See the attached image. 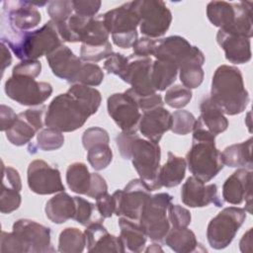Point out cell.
I'll return each instance as SVG.
<instances>
[{
    "mask_svg": "<svg viewBox=\"0 0 253 253\" xmlns=\"http://www.w3.org/2000/svg\"><path fill=\"white\" fill-rule=\"evenodd\" d=\"M101 101L97 89L75 83L66 93L52 99L44 116V125L61 132L74 131L97 113Z\"/></svg>",
    "mask_w": 253,
    "mask_h": 253,
    "instance_id": "cell-1",
    "label": "cell"
},
{
    "mask_svg": "<svg viewBox=\"0 0 253 253\" xmlns=\"http://www.w3.org/2000/svg\"><path fill=\"white\" fill-rule=\"evenodd\" d=\"M210 98L223 114L234 116L244 112L250 99L239 68L218 66L212 76Z\"/></svg>",
    "mask_w": 253,
    "mask_h": 253,
    "instance_id": "cell-2",
    "label": "cell"
},
{
    "mask_svg": "<svg viewBox=\"0 0 253 253\" xmlns=\"http://www.w3.org/2000/svg\"><path fill=\"white\" fill-rule=\"evenodd\" d=\"M192 131V146L186 156L187 166L194 177L204 183L210 182L223 168L221 152L215 147V135L199 119H196Z\"/></svg>",
    "mask_w": 253,
    "mask_h": 253,
    "instance_id": "cell-3",
    "label": "cell"
},
{
    "mask_svg": "<svg viewBox=\"0 0 253 253\" xmlns=\"http://www.w3.org/2000/svg\"><path fill=\"white\" fill-rule=\"evenodd\" d=\"M1 42H5L16 57L21 60H38L39 57L46 56L63 44V41L51 20L32 32L11 31L7 36H2Z\"/></svg>",
    "mask_w": 253,
    "mask_h": 253,
    "instance_id": "cell-4",
    "label": "cell"
},
{
    "mask_svg": "<svg viewBox=\"0 0 253 253\" xmlns=\"http://www.w3.org/2000/svg\"><path fill=\"white\" fill-rule=\"evenodd\" d=\"M102 20L117 46L122 48L132 47L137 41L136 28L139 26V17L132 1L106 12L102 15Z\"/></svg>",
    "mask_w": 253,
    "mask_h": 253,
    "instance_id": "cell-5",
    "label": "cell"
},
{
    "mask_svg": "<svg viewBox=\"0 0 253 253\" xmlns=\"http://www.w3.org/2000/svg\"><path fill=\"white\" fill-rule=\"evenodd\" d=\"M129 155L139 179L151 192L159 190L161 188L158 181L161 157L159 144L148 139H142L138 134H135L130 145Z\"/></svg>",
    "mask_w": 253,
    "mask_h": 253,
    "instance_id": "cell-6",
    "label": "cell"
},
{
    "mask_svg": "<svg viewBox=\"0 0 253 253\" xmlns=\"http://www.w3.org/2000/svg\"><path fill=\"white\" fill-rule=\"evenodd\" d=\"M173 197L168 193L151 195L142 208L138 224L146 237L152 241L164 240L171 225L167 216V209Z\"/></svg>",
    "mask_w": 253,
    "mask_h": 253,
    "instance_id": "cell-7",
    "label": "cell"
},
{
    "mask_svg": "<svg viewBox=\"0 0 253 253\" xmlns=\"http://www.w3.org/2000/svg\"><path fill=\"white\" fill-rule=\"evenodd\" d=\"M246 219V210L228 207L219 211L208 224L207 238L211 248L220 250L227 247Z\"/></svg>",
    "mask_w": 253,
    "mask_h": 253,
    "instance_id": "cell-8",
    "label": "cell"
},
{
    "mask_svg": "<svg viewBox=\"0 0 253 253\" xmlns=\"http://www.w3.org/2000/svg\"><path fill=\"white\" fill-rule=\"evenodd\" d=\"M133 7L139 17V30L141 34L150 39L160 38L168 31L172 14L161 0L132 1Z\"/></svg>",
    "mask_w": 253,
    "mask_h": 253,
    "instance_id": "cell-9",
    "label": "cell"
},
{
    "mask_svg": "<svg viewBox=\"0 0 253 253\" xmlns=\"http://www.w3.org/2000/svg\"><path fill=\"white\" fill-rule=\"evenodd\" d=\"M4 90L13 101L30 107L42 105L52 93V87L47 82H39L32 77L14 75L5 82Z\"/></svg>",
    "mask_w": 253,
    "mask_h": 253,
    "instance_id": "cell-10",
    "label": "cell"
},
{
    "mask_svg": "<svg viewBox=\"0 0 253 253\" xmlns=\"http://www.w3.org/2000/svg\"><path fill=\"white\" fill-rule=\"evenodd\" d=\"M151 197L149 188L138 178L133 179L124 188L113 194L115 213L137 221L146 201Z\"/></svg>",
    "mask_w": 253,
    "mask_h": 253,
    "instance_id": "cell-11",
    "label": "cell"
},
{
    "mask_svg": "<svg viewBox=\"0 0 253 253\" xmlns=\"http://www.w3.org/2000/svg\"><path fill=\"white\" fill-rule=\"evenodd\" d=\"M13 232L18 236L24 253H48L55 249L50 241V228L35 220L22 218L13 224Z\"/></svg>",
    "mask_w": 253,
    "mask_h": 253,
    "instance_id": "cell-12",
    "label": "cell"
},
{
    "mask_svg": "<svg viewBox=\"0 0 253 253\" xmlns=\"http://www.w3.org/2000/svg\"><path fill=\"white\" fill-rule=\"evenodd\" d=\"M107 109L109 116L123 132L137 131L141 114L134 99L126 91L111 95L107 100Z\"/></svg>",
    "mask_w": 253,
    "mask_h": 253,
    "instance_id": "cell-13",
    "label": "cell"
},
{
    "mask_svg": "<svg viewBox=\"0 0 253 253\" xmlns=\"http://www.w3.org/2000/svg\"><path fill=\"white\" fill-rule=\"evenodd\" d=\"M27 179L30 190L38 195H51L65 190L59 170L42 159L29 164Z\"/></svg>",
    "mask_w": 253,
    "mask_h": 253,
    "instance_id": "cell-14",
    "label": "cell"
},
{
    "mask_svg": "<svg viewBox=\"0 0 253 253\" xmlns=\"http://www.w3.org/2000/svg\"><path fill=\"white\" fill-rule=\"evenodd\" d=\"M45 110L47 108L42 105L41 107L31 108L18 114L14 125L5 131L7 139L16 146H22L30 142L35 134L42 129Z\"/></svg>",
    "mask_w": 253,
    "mask_h": 253,
    "instance_id": "cell-15",
    "label": "cell"
},
{
    "mask_svg": "<svg viewBox=\"0 0 253 253\" xmlns=\"http://www.w3.org/2000/svg\"><path fill=\"white\" fill-rule=\"evenodd\" d=\"M152 59L131 54L127 65L120 78L131 86L130 90L137 96H147L156 93L151 80Z\"/></svg>",
    "mask_w": 253,
    "mask_h": 253,
    "instance_id": "cell-16",
    "label": "cell"
},
{
    "mask_svg": "<svg viewBox=\"0 0 253 253\" xmlns=\"http://www.w3.org/2000/svg\"><path fill=\"white\" fill-rule=\"evenodd\" d=\"M202 50L192 45L186 39L180 36H170L158 40L154 56L158 60L168 61L178 66V68L200 54Z\"/></svg>",
    "mask_w": 253,
    "mask_h": 253,
    "instance_id": "cell-17",
    "label": "cell"
},
{
    "mask_svg": "<svg viewBox=\"0 0 253 253\" xmlns=\"http://www.w3.org/2000/svg\"><path fill=\"white\" fill-rule=\"evenodd\" d=\"M3 17H6L11 31L26 32L36 28L42 16L33 2L29 1H4Z\"/></svg>",
    "mask_w": 253,
    "mask_h": 253,
    "instance_id": "cell-18",
    "label": "cell"
},
{
    "mask_svg": "<svg viewBox=\"0 0 253 253\" xmlns=\"http://www.w3.org/2000/svg\"><path fill=\"white\" fill-rule=\"evenodd\" d=\"M181 200L184 205L190 208H204L210 204L215 207H222V202L217 196L215 184L205 185L200 179L191 176L187 178L181 189Z\"/></svg>",
    "mask_w": 253,
    "mask_h": 253,
    "instance_id": "cell-19",
    "label": "cell"
},
{
    "mask_svg": "<svg viewBox=\"0 0 253 253\" xmlns=\"http://www.w3.org/2000/svg\"><path fill=\"white\" fill-rule=\"evenodd\" d=\"M252 170L239 168L234 171L222 185V198L231 205H240L244 200L249 212H251Z\"/></svg>",
    "mask_w": 253,
    "mask_h": 253,
    "instance_id": "cell-20",
    "label": "cell"
},
{
    "mask_svg": "<svg viewBox=\"0 0 253 253\" xmlns=\"http://www.w3.org/2000/svg\"><path fill=\"white\" fill-rule=\"evenodd\" d=\"M47 63L52 73L69 83L73 80L82 66V60L66 45L61 44L46 55Z\"/></svg>",
    "mask_w": 253,
    "mask_h": 253,
    "instance_id": "cell-21",
    "label": "cell"
},
{
    "mask_svg": "<svg viewBox=\"0 0 253 253\" xmlns=\"http://www.w3.org/2000/svg\"><path fill=\"white\" fill-rule=\"evenodd\" d=\"M172 116L168 110L158 107L141 115L138 123V130L150 141L158 143L163 134L171 128Z\"/></svg>",
    "mask_w": 253,
    "mask_h": 253,
    "instance_id": "cell-22",
    "label": "cell"
},
{
    "mask_svg": "<svg viewBox=\"0 0 253 253\" xmlns=\"http://www.w3.org/2000/svg\"><path fill=\"white\" fill-rule=\"evenodd\" d=\"M84 234L89 252L124 253L126 251L121 237L110 234L102 223H93L86 226Z\"/></svg>",
    "mask_w": 253,
    "mask_h": 253,
    "instance_id": "cell-23",
    "label": "cell"
},
{
    "mask_svg": "<svg viewBox=\"0 0 253 253\" xmlns=\"http://www.w3.org/2000/svg\"><path fill=\"white\" fill-rule=\"evenodd\" d=\"M216 42L224 50L225 58L234 64H243L251 59L250 39L218 30Z\"/></svg>",
    "mask_w": 253,
    "mask_h": 253,
    "instance_id": "cell-24",
    "label": "cell"
},
{
    "mask_svg": "<svg viewBox=\"0 0 253 253\" xmlns=\"http://www.w3.org/2000/svg\"><path fill=\"white\" fill-rule=\"evenodd\" d=\"M75 210L74 197L69 196L64 191L50 198L44 208L46 217L56 224L64 223L68 219L73 218Z\"/></svg>",
    "mask_w": 253,
    "mask_h": 253,
    "instance_id": "cell-25",
    "label": "cell"
},
{
    "mask_svg": "<svg viewBox=\"0 0 253 253\" xmlns=\"http://www.w3.org/2000/svg\"><path fill=\"white\" fill-rule=\"evenodd\" d=\"M201 115L198 118L203 126L213 135L225 131L228 127V121L222 111L211 100L210 96L204 97L200 104Z\"/></svg>",
    "mask_w": 253,
    "mask_h": 253,
    "instance_id": "cell-26",
    "label": "cell"
},
{
    "mask_svg": "<svg viewBox=\"0 0 253 253\" xmlns=\"http://www.w3.org/2000/svg\"><path fill=\"white\" fill-rule=\"evenodd\" d=\"M186 159L168 152V158L165 164L160 167L158 173V181L161 187L173 188L178 186L186 174Z\"/></svg>",
    "mask_w": 253,
    "mask_h": 253,
    "instance_id": "cell-27",
    "label": "cell"
},
{
    "mask_svg": "<svg viewBox=\"0 0 253 253\" xmlns=\"http://www.w3.org/2000/svg\"><path fill=\"white\" fill-rule=\"evenodd\" d=\"M119 226L121 228L120 237L125 247L131 252H142L146 243V235L140 228L138 222L120 216Z\"/></svg>",
    "mask_w": 253,
    "mask_h": 253,
    "instance_id": "cell-28",
    "label": "cell"
},
{
    "mask_svg": "<svg viewBox=\"0 0 253 253\" xmlns=\"http://www.w3.org/2000/svg\"><path fill=\"white\" fill-rule=\"evenodd\" d=\"M223 165L228 167H252V137L247 140L231 144L221 152Z\"/></svg>",
    "mask_w": 253,
    "mask_h": 253,
    "instance_id": "cell-29",
    "label": "cell"
},
{
    "mask_svg": "<svg viewBox=\"0 0 253 253\" xmlns=\"http://www.w3.org/2000/svg\"><path fill=\"white\" fill-rule=\"evenodd\" d=\"M163 241L177 253L195 252L199 245L195 233L188 227H170Z\"/></svg>",
    "mask_w": 253,
    "mask_h": 253,
    "instance_id": "cell-30",
    "label": "cell"
},
{
    "mask_svg": "<svg viewBox=\"0 0 253 253\" xmlns=\"http://www.w3.org/2000/svg\"><path fill=\"white\" fill-rule=\"evenodd\" d=\"M237 4L226 1H211L207 6L209 21L219 29L231 26L236 18Z\"/></svg>",
    "mask_w": 253,
    "mask_h": 253,
    "instance_id": "cell-31",
    "label": "cell"
},
{
    "mask_svg": "<svg viewBox=\"0 0 253 253\" xmlns=\"http://www.w3.org/2000/svg\"><path fill=\"white\" fill-rule=\"evenodd\" d=\"M204 63L205 55L201 52L179 67V77L183 86L188 89H195L203 83L205 76L203 69Z\"/></svg>",
    "mask_w": 253,
    "mask_h": 253,
    "instance_id": "cell-32",
    "label": "cell"
},
{
    "mask_svg": "<svg viewBox=\"0 0 253 253\" xmlns=\"http://www.w3.org/2000/svg\"><path fill=\"white\" fill-rule=\"evenodd\" d=\"M179 68L177 65L155 59L152 62L151 80L156 91H165L175 82Z\"/></svg>",
    "mask_w": 253,
    "mask_h": 253,
    "instance_id": "cell-33",
    "label": "cell"
},
{
    "mask_svg": "<svg viewBox=\"0 0 253 253\" xmlns=\"http://www.w3.org/2000/svg\"><path fill=\"white\" fill-rule=\"evenodd\" d=\"M91 182V173L82 162L70 164L66 170V183L69 189L79 195H86Z\"/></svg>",
    "mask_w": 253,
    "mask_h": 253,
    "instance_id": "cell-34",
    "label": "cell"
},
{
    "mask_svg": "<svg viewBox=\"0 0 253 253\" xmlns=\"http://www.w3.org/2000/svg\"><path fill=\"white\" fill-rule=\"evenodd\" d=\"M86 246L84 232L76 227H66L58 239V251L61 253H81Z\"/></svg>",
    "mask_w": 253,
    "mask_h": 253,
    "instance_id": "cell-35",
    "label": "cell"
},
{
    "mask_svg": "<svg viewBox=\"0 0 253 253\" xmlns=\"http://www.w3.org/2000/svg\"><path fill=\"white\" fill-rule=\"evenodd\" d=\"M74 201L76 210L73 219L75 221L83 226H88L93 223H102L104 221V217L99 213L96 205L77 196L74 197Z\"/></svg>",
    "mask_w": 253,
    "mask_h": 253,
    "instance_id": "cell-36",
    "label": "cell"
},
{
    "mask_svg": "<svg viewBox=\"0 0 253 253\" xmlns=\"http://www.w3.org/2000/svg\"><path fill=\"white\" fill-rule=\"evenodd\" d=\"M112 159L113 152L109 144H96L87 150V160L96 171L106 169L112 162Z\"/></svg>",
    "mask_w": 253,
    "mask_h": 253,
    "instance_id": "cell-37",
    "label": "cell"
},
{
    "mask_svg": "<svg viewBox=\"0 0 253 253\" xmlns=\"http://www.w3.org/2000/svg\"><path fill=\"white\" fill-rule=\"evenodd\" d=\"M104 79V72L102 68L95 63H82V66L76 74L73 84H82L86 86H98Z\"/></svg>",
    "mask_w": 253,
    "mask_h": 253,
    "instance_id": "cell-38",
    "label": "cell"
},
{
    "mask_svg": "<svg viewBox=\"0 0 253 253\" xmlns=\"http://www.w3.org/2000/svg\"><path fill=\"white\" fill-rule=\"evenodd\" d=\"M192 91L187 87L177 84L169 87L164 96L166 105L174 109H182L186 107L192 99Z\"/></svg>",
    "mask_w": 253,
    "mask_h": 253,
    "instance_id": "cell-39",
    "label": "cell"
},
{
    "mask_svg": "<svg viewBox=\"0 0 253 253\" xmlns=\"http://www.w3.org/2000/svg\"><path fill=\"white\" fill-rule=\"evenodd\" d=\"M38 147L43 151H51L60 148L64 143V136L61 131L53 128H42L37 135Z\"/></svg>",
    "mask_w": 253,
    "mask_h": 253,
    "instance_id": "cell-40",
    "label": "cell"
},
{
    "mask_svg": "<svg viewBox=\"0 0 253 253\" xmlns=\"http://www.w3.org/2000/svg\"><path fill=\"white\" fill-rule=\"evenodd\" d=\"M172 116V125H171V130L172 132L179 134V135H185L191 132L194 128L196 118L194 115L186 110H179L175 111Z\"/></svg>",
    "mask_w": 253,
    "mask_h": 253,
    "instance_id": "cell-41",
    "label": "cell"
},
{
    "mask_svg": "<svg viewBox=\"0 0 253 253\" xmlns=\"http://www.w3.org/2000/svg\"><path fill=\"white\" fill-rule=\"evenodd\" d=\"M46 12L50 20L54 23H62L67 21L73 14L72 1L54 0L48 1L46 4Z\"/></svg>",
    "mask_w": 253,
    "mask_h": 253,
    "instance_id": "cell-42",
    "label": "cell"
},
{
    "mask_svg": "<svg viewBox=\"0 0 253 253\" xmlns=\"http://www.w3.org/2000/svg\"><path fill=\"white\" fill-rule=\"evenodd\" d=\"M113 47L110 42L100 45L81 44L80 58L87 62H98L104 58H108L113 53Z\"/></svg>",
    "mask_w": 253,
    "mask_h": 253,
    "instance_id": "cell-43",
    "label": "cell"
},
{
    "mask_svg": "<svg viewBox=\"0 0 253 253\" xmlns=\"http://www.w3.org/2000/svg\"><path fill=\"white\" fill-rule=\"evenodd\" d=\"M22 202L20 192L2 185L0 195V211L2 213H10L19 209Z\"/></svg>",
    "mask_w": 253,
    "mask_h": 253,
    "instance_id": "cell-44",
    "label": "cell"
},
{
    "mask_svg": "<svg viewBox=\"0 0 253 253\" xmlns=\"http://www.w3.org/2000/svg\"><path fill=\"white\" fill-rule=\"evenodd\" d=\"M167 213L171 227H188L191 223V212L179 205L170 204Z\"/></svg>",
    "mask_w": 253,
    "mask_h": 253,
    "instance_id": "cell-45",
    "label": "cell"
},
{
    "mask_svg": "<svg viewBox=\"0 0 253 253\" xmlns=\"http://www.w3.org/2000/svg\"><path fill=\"white\" fill-rule=\"evenodd\" d=\"M109 142L110 137L107 130L99 126H92L87 128L82 135V144L86 150L96 144H109Z\"/></svg>",
    "mask_w": 253,
    "mask_h": 253,
    "instance_id": "cell-46",
    "label": "cell"
},
{
    "mask_svg": "<svg viewBox=\"0 0 253 253\" xmlns=\"http://www.w3.org/2000/svg\"><path fill=\"white\" fill-rule=\"evenodd\" d=\"M126 92L134 99L137 107L139 108V110L142 111V113L158 107H163L164 103H163L162 97L157 93L147 95V96H137L130 90V88L127 89Z\"/></svg>",
    "mask_w": 253,
    "mask_h": 253,
    "instance_id": "cell-47",
    "label": "cell"
},
{
    "mask_svg": "<svg viewBox=\"0 0 253 253\" xmlns=\"http://www.w3.org/2000/svg\"><path fill=\"white\" fill-rule=\"evenodd\" d=\"M72 5L76 15L93 18L99 12L102 2L99 0H72Z\"/></svg>",
    "mask_w": 253,
    "mask_h": 253,
    "instance_id": "cell-48",
    "label": "cell"
},
{
    "mask_svg": "<svg viewBox=\"0 0 253 253\" xmlns=\"http://www.w3.org/2000/svg\"><path fill=\"white\" fill-rule=\"evenodd\" d=\"M42 63L39 60H22L12 70L14 76H26L36 78L41 74Z\"/></svg>",
    "mask_w": 253,
    "mask_h": 253,
    "instance_id": "cell-49",
    "label": "cell"
},
{
    "mask_svg": "<svg viewBox=\"0 0 253 253\" xmlns=\"http://www.w3.org/2000/svg\"><path fill=\"white\" fill-rule=\"evenodd\" d=\"M128 62V57H126L122 53L113 52L104 62V68L108 73L118 75L119 77L125 71Z\"/></svg>",
    "mask_w": 253,
    "mask_h": 253,
    "instance_id": "cell-50",
    "label": "cell"
},
{
    "mask_svg": "<svg viewBox=\"0 0 253 253\" xmlns=\"http://www.w3.org/2000/svg\"><path fill=\"white\" fill-rule=\"evenodd\" d=\"M0 251L2 253H24L23 246L18 238V236L12 232H1L0 237Z\"/></svg>",
    "mask_w": 253,
    "mask_h": 253,
    "instance_id": "cell-51",
    "label": "cell"
},
{
    "mask_svg": "<svg viewBox=\"0 0 253 253\" xmlns=\"http://www.w3.org/2000/svg\"><path fill=\"white\" fill-rule=\"evenodd\" d=\"M157 42L158 40H153L147 37L137 39V41L132 45L133 54L141 57H149L150 55H154Z\"/></svg>",
    "mask_w": 253,
    "mask_h": 253,
    "instance_id": "cell-52",
    "label": "cell"
},
{
    "mask_svg": "<svg viewBox=\"0 0 253 253\" xmlns=\"http://www.w3.org/2000/svg\"><path fill=\"white\" fill-rule=\"evenodd\" d=\"M2 174H3L2 185L13 188L19 192L22 190L21 177L19 175V172L16 169L10 166H5L4 163L2 162Z\"/></svg>",
    "mask_w": 253,
    "mask_h": 253,
    "instance_id": "cell-53",
    "label": "cell"
},
{
    "mask_svg": "<svg viewBox=\"0 0 253 253\" xmlns=\"http://www.w3.org/2000/svg\"><path fill=\"white\" fill-rule=\"evenodd\" d=\"M107 192H108V185L105 179L98 173H91L90 187L86 196L96 200L99 196Z\"/></svg>",
    "mask_w": 253,
    "mask_h": 253,
    "instance_id": "cell-54",
    "label": "cell"
},
{
    "mask_svg": "<svg viewBox=\"0 0 253 253\" xmlns=\"http://www.w3.org/2000/svg\"><path fill=\"white\" fill-rule=\"evenodd\" d=\"M96 207L99 213L104 217L108 218L115 213V202L113 195H109L108 192L99 196L96 199Z\"/></svg>",
    "mask_w": 253,
    "mask_h": 253,
    "instance_id": "cell-55",
    "label": "cell"
},
{
    "mask_svg": "<svg viewBox=\"0 0 253 253\" xmlns=\"http://www.w3.org/2000/svg\"><path fill=\"white\" fill-rule=\"evenodd\" d=\"M135 134H136V132L135 133H127V132L122 131L116 137L117 146L119 148V151H120L122 157L125 160L130 159L129 150H130V145H131V142H132Z\"/></svg>",
    "mask_w": 253,
    "mask_h": 253,
    "instance_id": "cell-56",
    "label": "cell"
},
{
    "mask_svg": "<svg viewBox=\"0 0 253 253\" xmlns=\"http://www.w3.org/2000/svg\"><path fill=\"white\" fill-rule=\"evenodd\" d=\"M18 115L14 112V110L8 106L1 105L0 106V128L2 131H6L9 129L17 120Z\"/></svg>",
    "mask_w": 253,
    "mask_h": 253,
    "instance_id": "cell-57",
    "label": "cell"
},
{
    "mask_svg": "<svg viewBox=\"0 0 253 253\" xmlns=\"http://www.w3.org/2000/svg\"><path fill=\"white\" fill-rule=\"evenodd\" d=\"M1 52H2V73H3L6 67H8L12 62V56H11L9 47L3 42H1Z\"/></svg>",
    "mask_w": 253,
    "mask_h": 253,
    "instance_id": "cell-58",
    "label": "cell"
},
{
    "mask_svg": "<svg viewBox=\"0 0 253 253\" xmlns=\"http://www.w3.org/2000/svg\"><path fill=\"white\" fill-rule=\"evenodd\" d=\"M251 232H252V228L248 229V231L242 236V238L239 242V247H240L241 252H250L251 251V246H252Z\"/></svg>",
    "mask_w": 253,
    "mask_h": 253,
    "instance_id": "cell-59",
    "label": "cell"
},
{
    "mask_svg": "<svg viewBox=\"0 0 253 253\" xmlns=\"http://www.w3.org/2000/svg\"><path fill=\"white\" fill-rule=\"evenodd\" d=\"M145 252H154V253H156V252H163V250L158 244L153 243L150 246H148V248L145 249Z\"/></svg>",
    "mask_w": 253,
    "mask_h": 253,
    "instance_id": "cell-60",
    "label": "cell"
}]
</instances>
